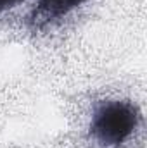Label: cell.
<instances>
[{"label":"cell","mask_w":147,"mask_h":148,"mask_svg":"<svg viewBox=\"0 0 147 148\" xmlns=\"http://www.w3.org/2000/svg\"><path fill=\"white\" fill-rule=\"evenodd\" d=\"M140 112L128 100H107L95 107L90 136L102 148H116L125 143L135 131Z\"/></svg>","instance_id":"obj_1"},{"label":"cell","mask_w":147,"mask_h":148,"mask_svg":"<svg viewBox=\"0 0 147 148\" xmlns=\"http://www.w3.org/2000/svg\"><path fill=\"white\" fill-rule=\"evenodd\" d=\"M87 0H38L33 14L30 16V24L40 29V28L64 17L66 14H69L73 9L80 7Z\"/></svg>","instance_id":"obj_2"},{"label":"cell","mask_w":147,"mask_h":148,"mask_svg":"<svg viewBox=\"0 0 147 148\" xmlns=\"http://www.w3.org/2000/svg\"><path fill=\"white\" fill-rule=\"evenodd\" d=\"M23 0H0V10H5V9H12L16 7L17 3H21Z\"/></svg>","instance_id":"obj_3"}]
</instances>
